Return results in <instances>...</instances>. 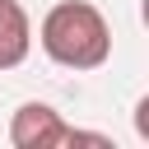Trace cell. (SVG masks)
<instances>
[{
  "instance_id": "cell-1",
  "label": "cell",
  "mask_w": 149,
  "mask_h": 149,
  "mask_svg": "<svg viewBox=\"0 0 149 149\" xmlns=\"http://www.w3.org/2000/svg\"><path fill=\"white\" fill-rule=\"evenodd\" d=\"M37 42L61 70H98L112 56V23L88 0H61L42 14Z\"/></svg>"
},
{
  "instance_id": "cell-2",
  "label": "cell",
  "mask_w": 149,
  "mask_h": 149,
  "mask_svg": "<svg viewBox=\"0 0 149 149\" xmlns=\"http://www.w3.org/2000/svg\"><path fill=\"white\" fill-rule=\"evenodd\" d=\"M9 144L14 149H65V144H107V140L70 126L51 102H23L9 116Z\"/></svg>"
},
{
  "instance_id": "cell-3",
  "label": "cell",
  "mask_w": 149,
  "mask_h": 149,
  "mask_svg": "<svg viewBox=\"0 0 149 149\" xmlns=\"http://www.w3.org/2000/svg\"><path fill=\"white\" fill-rule=\"evenodd\" d=\"M33 51V23L19 0H0V70L23 65Z\"/></svg>"
}]
</instances>
